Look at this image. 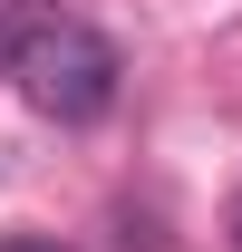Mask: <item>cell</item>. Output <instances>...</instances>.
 <instances>
[{"label": "cell", "mask_w": 242, "mask_h": 252, "mask_svg": "<svg viewBox=\"0 0 242 252\" xmlns=\"http://www.w3.org/2000/svg\"><path fill=\"white\" fill-rule=\"evenodd\" d=\"M10 78H20V97H30L49 126H97L107 107H117V49L88 30V20H39L30 39H20V59H10Z\"/></svg>", "instance_id": "6da1fadb"}, {"label": "cell", "mask_w": 242, "mask_h": 252, "mask_svg": "<svg viewBox=\"0 0 242 252\" xmlns=\"http://www.w3.org/2000/svg\"><path fill=\"white\" fill-rule=\"evenodd\" d=\"M0 252H68L59 233H0Z\"/></svg>", "instance_id": "7a4b0ae2"}, {"label": "cell", "mask_w": 242, "mask_h": 252, "mask_svg": "<svg viewBox=\"0 0 242 252\" xmlns=\"http://www.w3.org/2000/svg\"><path fill=\"white\" fill-rule=\"evenodd\" d=\"M20 39H30V30H20V20H10V10H0V68L20 59Z\"/></svg>", "instance_id": "3957f363"}, {"label": "cell", "mask_w": 242, "mask_h": 252, "mask_svg": "<svg viewBox=\"0 0 242 252\" xmlns=\"http://www.w3.org/2000/svg\"><path fill=\"white\" fill-rule=\"evenodd\" d=\"M223 233H233V252H242V194H233V223H223Z\"/></svg>", "instance_id": "277c9868"}]
</instances>
